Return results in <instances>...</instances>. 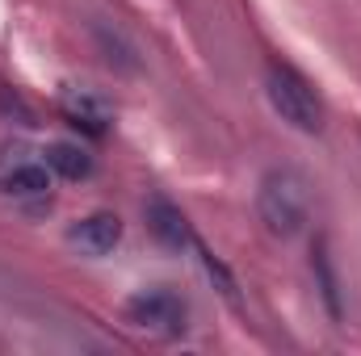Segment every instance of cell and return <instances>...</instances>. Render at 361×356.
Here are the masks:
<instances>
[{"mask_svg":"<svg viewBox=\"0 0 361 356\" xmlns=\"http://www.w3.org/2000/svg\"><path fill=\"white\" fill-rule=\"evenodd\" d=\"M47 168L63 180H89L92 177V155L76 143H51L47 147Z\"/></svg>","mask_w":361,"mask_h":356,"instance_id":"7","label":"cell"},{"mask_svg":"<svg viewBox=\"0 0 361 356\" xmlns=\"http://www.w3.org/2000/svg\"><path fill=\"white\" fill-rule=\"evenodd\" d=\"M147 231H152V235H156V243H164L169 252H185V248H193V243H197V235H193L189 218L180 214L169 197H152V201H147Z\"/></svg>","mask_w":361,"mask_h":356,"instance_id":"4","label":"cell"},{"mask_svg":"<svg viewBox=\"0 0 361 356\" xmlns=\"http://www.w3.org/2000/svg\"><path fill=\"white\" fill-rule=\"evenodd\" d=\"M257 214H261L269 235L294 239L307 227V184H302V177L290 168L269 172L257 189Z\"/></svg>","mask_w":361,"mask_h":356,"instance_id":"2","label":"cell"},{"mask_svg":"<svg viewBox=\"0 0 361 356\" xmlns=\"http://www.w3.org/2000/svg\"><path fill=\"white\" fill-rule=\"evenodd\" d=\"M265 92H269V105L277 109V117L290 122L294 130L315 134V130L324 126V101H319L315 84H311L298 68H290V63H269V72H265Z\"/></svg>","mask_w":361,"mask_h":356,"instance_id":"1","label":"cell"},{"mask_svg":"<svg viewBox=\"0 0 361 356\" xmlns=\"http://www.w3.org/2000/svg\"><path fill=\"white\" fill-rule=\"evenodd\" d=\"M63 117H68L76 130L92 134V139H101V134L109 130V113H105V105L92 101L89 92H68V96H63Z\"/></svg>","mask_w":361,"mask_h":356,"instance_id":"6","label":"cell"},{"mask_svg":"<svg viewBox=\"0 0 361 356\" xmlns=\"http://www.w3.org/2000/svg\"><path fill=\"white\" fill-rule=\"evenodd\" d=\"M126 319L143 331H156V336H180L189 310L173 289H143L126 302Z\"/></svg>","mask_w":361,"mask_h":356,"instance_id":"3","label":"cell"},{"mask_svg":"<svg viewBox=\"0 0 361 356\" xmlns=\"http://www.w3.org/2000/svg\"><path fill=\"white\" fill-rule=\"evenodd\" d=\"M193 252H197V260H202V268H206V276L214 281V289H219V293H223L227 302H235L240 293H235V276H231V268L223 265V260H219V256H214V252H210V248L202 243V239L193 243Z\"/></svg>","mask_w":361,"mask_h":356,"instance_id":"9","label":"cell"},{"mask_svg":"<svg viewBox=\"0 0 361 356\" xmlns=\"http://www.w3.org/2000/svg\"><path fill=\"white\" fill-rule=\"evenodd\" d=\"M315 276H319V293H324V302H328V314L341 319V281H336V272H332V260H328V248H324V243L315 248Z\"/></svg>","mask_w":361,"mask_h":356,"instance_id":"10","label":"cell"},{"mask_svg":"<svg viewBox=\"0 0 361 356\" xmlns=\"http://www.w3.org/2000/svg\"><path fill=\"white\" fill-rule=\"evenodd\" d=\"M118 239H122V222H118L114 214H89V218H80V222L68 231V243H76V248L89 252V256L114 252Z\"/></svg>","mask_w":361,"mask_h":356,"instance_id":"5","label":"cell"},{"mask_svg":"<svg viewBox=\"0 0 361 356\" xmlns=\"http://www.w3.org/2000/svg\"><path fill=\"white\" fill-rule=\"evenodd\" d=\"M47 189H51V172L38 164H21L0 180V193H8L17 201H38V197H47Z\"/></svg>","mask_w":361,"mask_h":356,"instance_id":"8","label":"cell"}]
</instances>
